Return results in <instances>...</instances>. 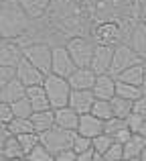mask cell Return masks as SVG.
Wrapping results in <instances>:
<instances>
[{
    "label": "cell",
    "instance_id": "6da1fadb",
    "mask_svg": "<svg viewBox=\"0 0 146 161\" xmlns=\"http://www.w3.org/2000/svg\"><path fill=\"white\" fill-rule=\"evenodd\" d=\"M31 16L23 10L16 0H6L0 6V33L2 39H20L28 33L31 27Z\"/></svg>",
    "mask_w": 146,
    "mask_h": 161
},
{
    "label": "cell",
    "instance_id": "7a4b0ae2",
    "mask_svg": "<svg viewBox=\"0 0 146 161\" xmlns=\"http://www.w3.org/2000/svg\"><path fill=\"white\" fill-rule=\"evenodd\" d=\"M45 92L49 96V102H51V108L53 110H59V108H65L69 106V98H71V86L65 78H59V75H47L45 78V84H43Z\"/></svg>",
    "mask_w": 146,
    "mask_h": 161
},
{
    "label": "cell",
    "instance_id": "3957f363",
    "mask_svg": "<svg viewBox=\"0 0 146 161\" xmlns=\"http://www.w3.org/2000/svg\"><path fill=\"white\" fill-rule=\"evenodd\" d=\"M71 59L75 61L77 67H91V59L95 53V43L89 37H71L65 43Z\"/></svg>",
    "mask_w": 146,
    "mask_h": 161
},
{
    "label": "cell",
    "instance_id": "277c9868",
    "mask_svg": "<svg viewBox=\"0 0 146 161\" xmlns=\"http://www.w3.org/2000/svg\"><path fill=\"white\" fill-rule=\"evenodd\" d=\"M75 137H77V133H73V130H65V129H61V126H53L51 130L41 135V143H43L53 155H57V153H61V151L73 149Z\"/></svg>",
    "mask_w": 146,
    "mask_h": 161
},
{
    "label": "cell",
    "instance_id": "5b68a950",
    "mask_svg": "<svg viewBox=\"0 0 146 161\" xmlns=\"http://www.w3.org/2000/svg\"><path fill=\"white\" fill-rule=\"evenodd\" d=\"M24 59L33 63L37 69H41L45 75H51V65H53V47L45 41H37V43L24 47Z\"/></svg>",
    "mask_w": 146,
    "mask_h": 161
},
{
    "label": "cell",
    "instance_id": "8992f818",
    "mask_svg": "<svg viewBox=\"0 0 146 161\" xmlns=\"http://www.w3.org/2000/svg\"><path fill=\"white\" fill-rule=\"evenodd\" d=\"M124 29L118 23H102L95 29H91V39L95 45H108V47H118L126 43L124 41Z\"/></svg>",
    "mask_w": 146,
    "mask_h": 161
},
{
    "label": "cell",
    "instance_id": "52a82bcc",
    "mask_svg": "<svg viewBox=\"0 0 146 161\" xmlns=\"http://www.w3.org/2000/svg\"><path fill=\"white\" fill-rule=\"evenodd\" d=\"M138 63H146L138 55L134 53V49L128 43H122L118 47H114V59H112V67H110V75H120L122 71H126L128 67H134Z\"/></svg>",
    "mask_w": 146,
    "mask_h": 161
},
{
    "label": "cell",
    "instance_id": "ba28073f",
    "mask_svg": "<svg viewBox=\"0 0 146 161\" xmlns=\"http://www.w3.org/2000/svg\"><path fill=\"white\" fill-rule=\"evenodd\" d=\"M75 69H77V65H75V61L71 59V55H69L67 47H65V45H55V47H53V65H51V74L67 80Z\"/></svg>",
    "mask_w": 146,
    "mask_h": 161
},
{
    "label": "cell",
    "instance_id": "9c48e42d",
    "mask_svg": "<svg viewBox=\"0 0 146 161\" xmlns=\"http://www.w3.org/2000/svg\"><path fill=\"white\" fill-rule=\"evenodd\" d=\"M24 59V49L16 39H2L0 41V65L2 67H14Z\"/></svg>",
    "mask_w": 146,
    "mask_h": 161
},
{
    "label": "cell",
    "instance_id": "30bf717a",
    "mask_svg": "<svg viewBox=\"0 0 146 161\" xmlns=\"http://www.w3.org/2000/svg\"><path fill=\"white\" fill-rule=\"evenodd\" d=\"M16 78H18V82L23 84L24 88H33V86H43L47 75L41 69H37L28 59H23V61L16 65Z\"/></svg>",
    "mask_w": 146,
    "mask_h": 161
},
{
    "label": "cell",
    "instance_id": "8fae6325",
    "mask_svg": "<svg viewBox=\"0 0 146 161\" xmlns=\"http://www.w3.org/2000/svg\"><path fill=\"white\" fill-rule=\"evenodd\" d=\"M112 59H114V47L95 45V53H93V59H91V69L95 71V75L110 74Z\"/></svg>",
    "mask_w": 146,
    "mask_h": 161
},
{
    "label": "cell",
    "instance_id": "7c38bea8",
    "mask_svg": "<svg viewBox=\"0 0 146 161\" xmlns=\"http://www.w3.org/2000/svg\"><path fill=\"white\" fill-rule=\"evenodd\" d=\"M95 100L98 98H95V94L91 90H73L71 98H69V108H73L79 116L81 114H89Z\"/></svg>",
    "mask_w": 146,
    "mask_h": 161
},
{
    "label": "cell",
    "instance_id": "4fadbf2b",
    "mask_svg": "<svg viewBox=\"0 0 146 161\" xmlns=\"http://www.w3.org/2000/svg\"><path fill=\"white\" fill-rule=\"evenodd\" d=\"M95 80H98V75L91 67H77L67 78V82L71 86V90H93Z\"/></svg>",
    "mask_w": 146,
    "mask_h": 161
},
{
    "label": "cell",
    "instance_id": "5bb4252c",
    "mask_svg": "<svg viewBox=\"0 0 146 161\" xmlns=\"http://www.w3.org/2000/svg\"><path fill=\"white\" fill-rule=\"evenodd\" d=\"M77 135L79 137H85L93 141L95 137L103 135V120H99L93 114H81L79 116V126H77Z\"/></svg>",
    "mask_w": 146,
    "mask_h": 161
},
{
    "label": "cell",
    "instance_id": "9a60e30c",
    "mask_svg": "<svg viewBox=\"0 0 146 161\" xmlns=\"http://www.w3.org/2000/svg\"><path fill=\"white\" fill-rule=\"evenodd\" d=\"M126 43L134 49V53L138 55L142 61H146V25L142 20H138V23L132 27V31L128 33Z\"/></svg>",
    "mask_w": 146,
    "mask_h": 161
},
{
    "label": "cell",
    "instance_id": "2e32d148",
    "mask_svg": "<svg viewBox=\"0 0 146 161\" xmlns=\"http://www.w3.org/2000/svg\"><path fill=\"white\" fill-rule=\"evenodd\" d=\"M91 92L95 94L98 100H112V98H116V78L110 75V74L98 75L95 86H93Z\"/></svg>",
    "mask_w": 146,
    "mask_h": 161
},
{
    "label": "cell",
    "instance_id": "e0dca14e",
    "mask_svg": "<svg viewBox=\"0 0 146 161\" xmlns=\"http://www.w3.org/2000/svg\"><path fill=\"white\" fill-rule=\"evenodd\" d=\"M27 98L31 102V106L35 112H45V110H53L51 108V102H49V96L45 92L43 86H33V88H27Z\"/></svg>",
    "mask_w": 146,
    "mask_h": 161
},
{
    "label": "cell",
    "instance_id": "ac0fdd59",
    "mask_svg": "<svg viewBox=\"0 0 146 161\" xmlns=\"http://www.w3.org/2000/svg\"><path fill=\"white\" fill-rule=\"evenodd\" d=\"M55 126H61V129H65V130H73V133H77L79 114L75 112L73 108H69V106L55 110Z\"/></svg>",
    "mask_w": 146,
    "mask_h": 161
},
{
    "label": "cell",
    "instance_id": "d6986e66",
    "mask_svg": "<svg viewBox=\"0 0 146 161\" xmlns=\"http://www.w3.org/2000/svg\"><path fill=\"white\" fill-rule=\"evenodd\" d=\"M23 98H27V88L18 82V78H14L6 88L0 90V100L6 102V104H14V102H18V100H23Z\"/></svg>",
    "mask_w": 146,
    "mask_h": 161
},
{
    "label": "cell",
    "instance_id": "ffe728a7",
    "mask_svg": "<svg viewBox=\"0 0 146 161\" xmlns=\"http://www.w3.org/2000/svg\"><path fill=\"white\" fill-rule=\"evenodd\" d=\"M16 2L23 6V10L27 12L28 16H31V20L43 19L45 12L51 6V0H16Z\"/></svg>",
    "mask_w": 146,
    "mask_h": 161
},
{
    "label": "cell",
    "instance_id": "44dd1931",
    "mask_svg": "<svg viewBox=\"0 0 146 161\" xmlns=\"http://www.w3.org/2000/svg\"><path fill=\"white\" fill-rule=\"evenodd\" d=\"M31 122L35 126L37 135H43L55 126V110H45V112H35L31 116Z\"/></svg>",
    "mask_w": 146,
    "mask_h": 161
},
{
    "label": "cell",
    "instance_id": "7402d4cb",
    "mask_svg": "<svg viewBox=\"0 0 146 161\" xmlns=\"http://www.w3.org/2000/svg\"><path fill=\"white\" fill-rule=\"evenodd\" d=\"M116 80L122 84H130V86H136V88H142V82H144V63H138L134 67H128L126 71H122L120 75H116Z\"/></svg>",
    "mask_w": 146,
    "mask_h": 161
},
{
    "label": "cell",
    "instance_id": "603a6c76",
    "mask_svg": "<svg viewBox=\"0 0 146 161\" xmlns=\"http://www.w3.org/2000/svg\"><path fill=\"white\" fill-rule=\"evenodd\" d=\"M144 149H146V139H142L140 135H132V139L124 145V159H140Z\"/></svg>",
    "mask_w": 146,
    "mask_h": 161
},
{
    "label": "cell",
    "instance_id": "cb8c5ba5",
    "mask_svg": "<svg viewBox=\"0 0 146 161\" xmlns=\"http://www.w3.org/2000/svg\"><path fill=\"white\" fill-rule=\"evenodd\" d=\"M6 126H8V133L12 137H23V135L35 133V126H33L31 118H12Z\"/></svg>",
    "mask_w": 146,
    "mask_h": 161
},
{
    "label": "cell",
    "instance_id": "d4e9b609",
    "mask_svg": "<svg viewBox=\"0 0 146 161\" xmlns=\"http://www.w3.org/2000/svg\"><path fill=\"white\" fill-rule=\"evenodd\" d=\"M0 157H2V159H27V155H24V151H23V147H20L18 139L10 137L6 143H4Z\"/></svg>",
    "mask_w": 146,
    "mask_h": 161
},
{
    "label": "cell",
    "instance_id": "484cf974",
    "mask_svg": "<svg viewBox=\"0 0 146 161\" xmlns=\"http://www.w3.org/2000/svg\"><path fill=\"white\" fill-rule=\"evenodd\" d=\"M142 88H136V86H130V84H122L116 80V96L118 98H124V100H130V102H136V100L142 96Z\"/></svg>",
    "mask_w": 146,
    "mask_h": 161
},
{
    "label": "cell",
    "instance_id": "4316f807",
    "mask_svg": "<svg viewBox=\"0 0 146 161\" xmlns=\"http://www.w3.org/2000/svg\"><path fill=\"white\" fill-rule=\"evenodd\" d=\"M112 108H114V116L116 118L126 120V118L134 112V102L124 100V98H118V96H116V98H112Z\"/></svg>",
    "mask_w": 146,
    "mask_h": 161
},
{
    "label": "cell",
    "instance_id": "83f0119b",
    "mask_svg": "<svg viewBox=\"0 0 146 161\" xmlns=\"http://www.w3.org/2000/svg\"><path fill=\"white\" fill-rule=\"evenodd\" d=\"M91 114L98 116L99 120H110L114 118V108H112V100H95L93 108H91Z\"/></svg>",
    "mask_w": 146,
    "mask_h": 161
},
{
    "label": "cell",
    "instance_id": "f1b7e54d",
    "mask_svg": "<svg viewBox=\"0 0 146 161\" xmlns=\"http://www.w3.org/2000/svg\"><path fill=\"white\" fill-rule=\"evenodd\" d=\"M10 108H12L14 118H31L33 114H35V110H33L31 102H28V98H23V100H18V102L10 104Z\"/></svg>",
    "mask_w": 146,
    "mask_h": 161
},
{
    "label": "cell",
    "instance_id": "f546056e",
    "mask_svg": "<svg viewBox=\"0 0 146 161\" xmlns=\"http://www.w3.org/2000/svg\"><path fill=\"white\" fill-rule=\"evenodd\" d=\"M27 161H55V155H53L43 143H39V145L27 155Z\"/></svg>",
    "mask_w": 146,
    "mask_h": 161
},
{
    "label": "cell",
    "instance_id": "4dcf8cb0",
    "mask_svg": "<svg viewBox=\"0 0 146 161\" xmlns=\"http://www.w3.org/2000/svg\"><path fill=\"white\" fill-rule=\"evenodd\" d=\"M16 139H18V143H20V147H23L24 155H28L41 143V135H37V133H28V135H23V137H16Z\"/></svg>",
    "mask_w": 146,
    "mask_h": 161
},
{
    "label": "cell",
    "instance_id": "1f68e13d",
    "mask_svg": "<svg viewBox=\"0 0 146 161\" xmlns=\"http://www.w3.org/2000/svg\"><path fill=\"white\" fill-rule=\"evenodd\" d=\"M114 145V139L110 137V135H99V137H95L93 139V153H98V155H106L108 153V149Z\"/></svg>",
    "mask_w": 146,
    "mask_h": 161
},
{
    "label": "cell",
    "instance_id": "d6a6232c",
    "mask_svg": "<svg viewBox=\"0 0 146 161\" xmlns=\"http://www.w3.org/2000/svg\"><path fill=\"white\" fill-rule=\"evenodd\" d=\"M122 129H126V120H122V118H116L114 116V118H110V120L103 122V133L110 135L112 139H114Z\"/></svg>",
    "mask_w": 146,
    "mask_h": 161
},
{
    "label": "cell",
    "instance_id": "836d02e7",
    "mask_svg": "<svg viewBox=\"0 0 146 161\" xmlns=\"http://www.w3.org/2000/svg\"><path fill=\"white\" fill-rule=\"evenodd\" d=\"M73 151L75 153H85V151H93V141L91 139H85V137H75V141H73Z\"/></svg>",
    "mask_w": 146,
    "mask_h": 161
},
{
    "label": "cell",
    "instance_id": "e575fe53",
    "mask_svg": "<svg viewBox=\"0 0 146 161\" xmlns=\"http://www.w3.org/2000/svg\"><path fill=\"white\" fill-rule=\"evenodd\" d=\"M108 161H124V145L120 143H114V145L108 149V153L103 155Z\"/></svg>",
    "mask_w": 146,
    "mask_h": 161
},
{
    "label": "cell",
    "instance_id": "d590c367",
    "mask_svg": "<svg viewBox=\"0 0 146 161\" xmlns=\"http://www.w3.org/2000/svg\"><path fill=\"white\" fill-rule=\"evenodd\" d=\"M14 78H16V69L14 67H2L0 65V90L6 88Z\"/></svg>",
    "mask_w": 146,
    "mask_h": 161
},
{
    "label": "cell",
    "instance_id": "8d00e7d4",
    "mask_svg": "<svg viewBox=\"0 0 146 161\" xmlns=\"http://www.w3.org/2000/svg\"><path fill=\"white\" fill-rule=\"evenodd\" d=\"M144 120H146L144 116H140V114L132 112L130 116L126 118V126H128V129H130V130H132V133H134V135H138V130H140V126L144 125Z\"/></svg>",
    "mask_w": 146,
    "mask_h": 161
},
{
    "label": "cell",
    "instance_id": "74e56055",
    "mask_svg": "<svg viewBox=\"0 0 146 161\" xmlns=\"http://www.w3.org/2000/svg\"><path fill=\"white\" fill-rule=\"evenodd\" d=\"M12 118H14V114H12L10 104H6V102L0 100V125H8Z\"/></svg>",
    "mask_w": 146,
    "mask_h": 161
},
{
    "label": "cell",
    "instance_id": "f35d334b",
    "mask_svg": "<svg viewBox=\"0 0 146 161\" xmlns=\"http://www.w3.org/2000/svg\"><path fill=\"white\" fill-rule=\"evenodd\" d=\"M132 135H134V133H132V130L126 126V129H122V130H120V133L114 137V143H120V145H126V143L132 139Z\"/></svg>",
    "mask_w": 146,
    "mask_h": 161
},
{
    "label": "cell",
    "instance_id": "ab89813d",
    "mask_svg": "<svg viewBox=\"0 0 146 161\" xmlns=\"http://www.w3.org/2000/svg\"><path fill=\"white\" fill-rule=\"evenodd\" d=\"M55 161H77V153L73 149H67V151H61V153L55 155Z\"/></svg>",
    "mask_w": 146,
    "mask_h": 161
},
{
    "label": "cell",
    "instance_id": "60d3db41",
    "mask_svg": "<svg viewBox=\"0 0 146 161\" xmlns=\"http://www.w3.org/2000/svg\"><path fill=\"white\" fill-rule=\"evenodd\" d=\"M134 112L146 118V94H142V96H140V98L134 102Z\"/></svg>",
    "mask_w": 146,
    "mask_h": 161
},
{
    "label": "cell",
    "instance_id": "b9f144b4",
    "mask_svg": "<svg viewBox=\"0 0 146 161\" xmlns=\"http://www.w3.org/2000/svg\"><path fill=\"white\" fill-rule=\"evenodd\" d=\"M12 135L8 133V126L6 125H0V153H2V147H4V143L10 139Z\"/></svg>",
    "mask_w": 146,
    "mask_h": 161
},
{
    "label": "cell",
    "instance_id": "7bdbcfd3",
    "mask_svg": "<svg viewBox=\"0 0 146 161\" xmlns=\"http://www.w3.org/2000/svg\"><path fill=\"white\" fill-rule=\"evenodd\" d=\"M93 151H85V153H79L77 155V161H93Z\"/></svg>",
    "mask_w": 146,
    "mask_h": 161
},
{
    "label": "cell",
    "instance_id": "ee69618b",
    "mask_svg": "<svg viewBox=\"0 0 146 161\" xmlns=\"http://www.w3.org/2000/svg\"><path fill=\"white\" fill-rule=\"evenodd\" d=\"M140 20L146 25V0H142V4H140Z\"/></svg>",
    "mask_w": 146,
    "mask_h": 161
},
{
    "label": "cell",
    "instance_id": "f6af8a7d",
    "mask_svg": "<svg viewBox=\"0 0 146 161\" xmlns=\"http://www.w3.org/2000/svg\"><path fill=\"white\" fill-rule=\"evenodd\" d=\"M138 135H140V137H142V139H146V120H144V125H142V126H140V130H138Z\"/></svg>",
    "mask_w": 146,
    "mask_h": 161
},
{
    "label": "cell",
    "instance_id": "bcb514c9",
    "mask_svg": "<svg viewBox=\"0 0 146 161\" xmlns=\"http://www.w3.org/2000/svg\"><path fill=\"white\" fill-rule=\"evenodd\" d=\"M142 92L146 94V63H144V82H142Z\"/></svg>",
    "mask_w": 146,
    "mask_h": 161
},
{
    "label": "cell",
    "instance_id": "7dc6e473",
    "mask_svg": "<svg viewBox=\"0 0 146 161\" xmlns=\"http://www.w3.org/2000/svg\"><path fill=\"white\" fill-rule=\"evenodd\" d=\"M93 161H108V159L103 157V155H98V153H95V155H93Z\"/></svg>",
    "mask_w": 146,
    "mask_h": 161
},
{
    "label": "cell",
    "instance_id": "c3c4849f",
    "mask_svg": "<svg viewBox=\"0 0 146 161\" xmlns=\"http://www.w3.org/2000/svg\"><path fill=\"white\" fill-rule=\"evenodd\" d=\"M138 161H146V149L142 151V155H140V159H138Z\"/></svg>",
    "mask_w": 146,
    "mask_h": 161
},
{
    "label": "cell",
    "instance_id": "681fc988",
    "mask_svg": "<svg viewBox=\"0 0 146 161\" xmlns=\"http://www.w3.org/2000/svg\"><path fill=\"white\" fill-rule=\"evenodd\" d=\"M4 161H27V159H4Z\"/></svg>",
    "mask_w": 146,
    "mask_h": 161
},
{
    "label": "cell",
    "instance_id": "f907efd6",
    "mask_svg": "<svg viewBox=\"0 0 146 161\" xmlns=\"http://www.w3.org/2000/svg\"><path fill=\"white\" fill-rule=\"evenodd\" d=\"M124 161H138V159H124Z\"/></svg>",
    "mask_w": 146,
    "mask_h": 161
},
{
    "label": "cell",
    "instance_id": "816d5d0a",
    "mask_svg": "<svg viewBox=\"0 0 146 161\" xmlns=\"http://www.w3.org/2000/svg\"><path fill=\"white\" fill-rule=\"evenodd\" d=\"M4 2H6V0H0V6H2V4H4Z\"/></svg>",
    "mask_w": 146,
    "mask_h": 161
},
{
    "label": "cell",
    "instance_id": "f5cc1de1",
    "mask_svg": "<svg viewBox=\"0 0 146 161\" xmlns=\"http://www.w3.org/2000/svg\"><path fill=\"white\" fill-rule=\"evenodd\" d=\"M0 41H2V33H0Z\"/></svg>",
    "mask_w": 146,
    "mask_h": 161
},
{
    "label": "cell",
    "instance_id": "db71d44e",
    "mask_svg": "<svg viewBox=\"0 0 146 161\" xmlns=\"http://www.w3.org/2000/svg\"><path fill=\"white\" fill-rule=\"evenodd\" d=\"M0 161H4V159H2V157H0Z\"/></svg>",
    "mask_w": 146,
    "mask_h": 161
}]
</instances>
